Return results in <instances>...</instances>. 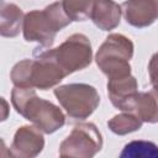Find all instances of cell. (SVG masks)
Returning <instances> with one entry per match:
<instances>
[{"instance_id": "1", "label": "cell", "mask_w": 158, "mask_h": 158, "mask_svg": "<svg viewBox=\"0 0 158 158\" xmlns=\"http://www.w3.org/2000/svg\"><path fill=\"white\" fill-rule=\"evenodd\" d=\"M11 104L17 114L32 122L43 133H54L65 123L63 111L53 102L38 98L35 88L14 86Z\"/></svg>"}, {"instance_id": "2", "label": "cell", "mask_w": 158, "mask_h": 158, "mask_svg": "<svg viewBox=\"0 0 158 158\" xmlns=\"http://www.w3.org/2000/svg\"><path fill=\"white\" fill-rule=\"evenodd\" d=\"M36 49L35 59H22L12 67L10 79L15 86L48 90L67 77L42 49Z\"/></svg>"}, {"instance_id": "3", "label": "cell", "mask_w": 158, "mask_h": 158, "mask_svg": "<svg viewBox=\"0 0 158 158\" xmlns=\"http://www.w3.org/2000/svg\"><path fill=\"white\" fill-rule=\"evenodd\" d=\"M72 20L63 10L62 1L53 2L43 10H32L23 19V38L37 42L42 48H51L57 32L67 27Z\"/></svg>"}, {"instance_id": "4", "label": "cell", "mask_w": 158, "mask_h": 158, "mask_svg": "<svg viewBox=\"0 0 158 158\" xmlns=\"http://www.w3.org/2000/svg\"><path fill=\"white\" fill-rule=\"evenodd\" d=\"M133 42L128 37L111 33L99 47L95 62L107 79L128 75L131 74L130 60L133 57Z\"/></svg>"}, {"instance_id": "5", "label": "cell", "mask_w": 158, "mask_h": 158, "mask_svg": "<svg viewBox=\"0 0 158 158\" xmlns=\"http://www.w3.org/2000/svg\"><path fill=\"white\" fill-rule=\"evenodd\" d=\"M41 49L64 72L65 75L85 69L93 60L91 43L83 33H74L69 36L56 48Z\"/></svg>"}, {"instance_id": "6", "label": "cell", "mask_w": 158, "mask_h": 158, "mask_svg": "<svg viewBox=\"0 0 158 158\" xmlns=\"http://www.w3.org/2000/svg\"><path fill=\"white\" fill-rule=\"evenodd\" d=\"M54 95L69 117L75 120L88 118L100 104L98 90L85 83L59 85L54 89Z\"/></svg>"}, {"instance_id": "7", "label": "cell", "mask_w": 158, "mask_h": 158, "mask_svg": "<svg viewBox=\"0 0 158 158\" xmlns=\"http://www.w3.org/2000/svg\"><path fill=\"white\" fill-rule=\"evenodd\" d=\"M102 148V136L93 122L75 125L59 146L60 157L91 158Z\"/></svg>"}, {"instance_id": "8", "label": "cell", "mask_w": 158, "mask_h": 158, "mask_svg": "<svg viewBox=\"0 0 158 158\" xmlns=\"http://www.w3.org/2000/svg\"><path fill=\"white\" fill-rule=\"evenodd\" d=\"M43 132L36 126H21L15 132L10 146V156L16 158L37 157L44 148Z\"/></svg>"}, {"instance_id": "9", "label": "cell", "mask_w": 158, "mask_h": 158, "mask_svg": "<svg viewBox=\"0 0 158 158\" xmlns=\"http://www.w3.org/2000/svg\"><path fill=\"white\" fill-rule=\"evenodd\" d=\"M107 94L111 104L121 111H132L138 94V84L133 75H123L107 79Z\"/></svg>"}, {"instance_id": "10", "label": "cell", "mask_w": 158, "mask_h": 158, "mask_svg": "<svg viewBox=\"0 0 158 158\" xmlns=\"http://www.w3.org/2000/svg\"><path fill=\"white\" fill-rule=\"evenodd\" d=\"M121 7L126 22L136 28L148 27L158 20V0H126Z\"/></svg>"}, {"instance_id": "11", "label": "cell", "mask_w": 158, "mask_h": 158, "mask_svg": "<svg viewBox=\"0 0 158 158\" xmlns=\"http://www.w3.org/2000/svg\"><path fill=\"white\" fill-rule=\"evenodd\" d=\"M122 7L114 0H94L90 20L102 31H111L120 25Z\"/></svg>"}, {"instance_id": "12", "label": "cell", "mask_w": 158, "mask_h": 158, "mask_svg": "<svg viewBox=\"0 0 158 158\" xmlns=\"http://www.w3.org/2000/svg\"><path fill=\"white\" fill-rule=\"evenodd\" d=\"M143 122L157 123L158 122V86H152L148 91L137 94L132 111Z\"/></svg>"}, {"instance_id": "13", "label": "cell", "mask_w": 158, "mask_h": 158, "mask_svg": "<svg viewBox=\"0 0 158 158\" xmlns=\"http://www.w3.org/2000/svg\"><path fill=\"white\" fill-rule=\"evenodd\" d=\"M25 15L16 4H2L1 5V21L0 33L2 37H15L20 33L23 26Z\"/></svg>"}, {"instance_id": "14", "label": "cell", "mask_w": 158, "mask_h": 158, "mask_svg": "<svg viewBox=\"0 0 158 158\" xmlns=\"http://www.w3.org/2000/svg\"><path fill=\"white\" fill-rule=\"evenodd\" d=\"M143 121L133 112L123 111L120 115H115L112 118L107 121V127L111 132L118 136L128 135L131 132L138 131L142 127Z\"/></svg>"}, {"instance_id": "15", "label": "cell", "mask_w": 158, "mask_h": 158, "mask_svg": "<svg viewBox=\"0 0 158 158\" xmlns=\"http://www.w3.org/2000/svg\"><path fill=\"white\" fill-rule=\"evenodd\" d=\"M62 6L72 21H86L90 19L94 0H62Z\"/></svg>"}, {"instance_id": "16", "label": "cell", "mask_w": 158, "mask_h": 158, "mask_svg": "<svg viewBox=\"0 0 158 158\" xmlns=\"http://www.w3.org/2000/svg\"><path fill=\"white\" fill-rule=\"evenodd\" d=\"M120 157H130V158H138V157H148V158H157L158 157V146L149 141H132L127 143Z\"/></svg>"}, {"instance_id": "17", "label": "cell", "mask_w": 158, "mask_h": 158, "mask_svg": "<svg viewBox=\"0 0 158 158\" xmlns=\"http://www.w3.org/2000/svg\"><path fill=\"white\" fill-rule=\"evenodd\" d=\"M148 73L152 86H158V52H156L149 59Z\"/></svg>"}]
</instances>
